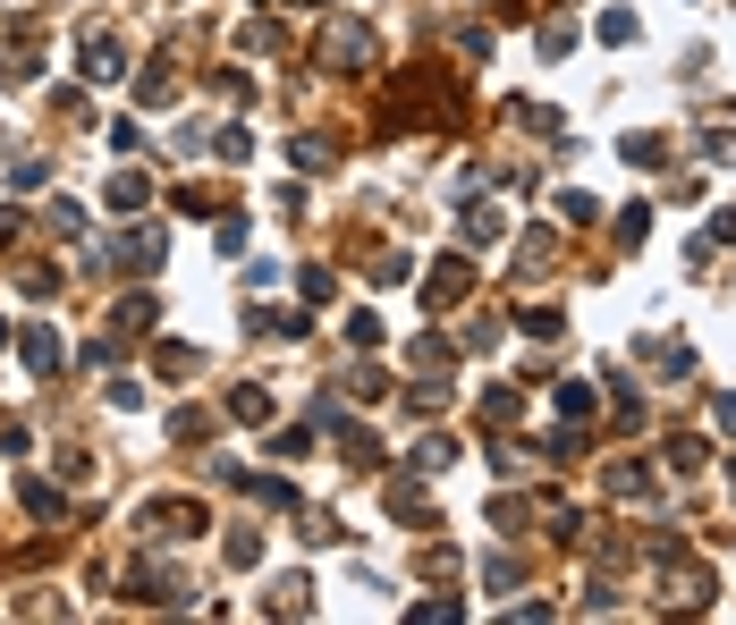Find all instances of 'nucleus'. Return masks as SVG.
<instances>
[{
    "label": "nucleus",
    "mask_w": 736,
    "mask_h": 625,
    "mask_svg": "<svg viewBox=\"0 0 736 625\" xmlns=\"http://www.w3.org/2000/svg\"><path fill=\"white\" fill-rule=\"evenodd\" d=\"M322 60H330V68H373V26H364V17H330Z\"/></svg>",
    "instance_id": "1"
},
{
    "label": "nucleus",
    "mask_w": 736,
    "mask_h": 625,
    "mask_svg": "<svg viewBox=\"0 0 736 625\" xmlns=\"http://www.w3.org/2000/svg\"><path fill=\"white\" fill-rule=\"evenodd\" d=\"M144 203H153V178H144V169H119V178H110V212H144Z\"/></svg>",
    "instance_id": "6"
},
{
    "label": "nucleus",
    "mask_w": 736,
    "mask_h": 625,
    "mask_svg": "<svg viewBox=\"0 0 736 625\" xmlns=\"http://www.w3.org/2000/svg\"><path fill=\"white\" fill-rule=\"evenodd\" d=\"M618 153L635 161V169H661V153H669V144H661V135H627V144H618Z\"/></svg>",
    "instance_id": "14"
},
{
    "label": "nucleus",
    "mask_w": 736,
    "mask_h": 625,
    "mask_svg": "<svg viewBox=\"0 0 736 625\" xmlns=\"http://www.w3.org/2000/svg\"><path fill=\"white\" fill-rule=\"evenodd\" d=\"M466 237H475V246H491V237H500V212H491V203H466Z\"/></svg>",
    "instance_id": "17"
},
{
    "label": "nucleus",
    "mask_w": 736,
    "mask_h": 625,
    "mask_svg": "<svg viewBox=\"0 0 736 625\" xmlns=\"http://www.w3.org/2000/svg\"><path fill=\"white\" fill-rule=\"evenodd\" d=\"M119 262H128L136 280H153L161 271V228H128V237H119Z\"/></svg>",
    "instance_id": "4"
},
{
    "label": "nucleus",
    "mask_w": 736,
    "mask_h": 625,
    "mask_svg": "<svg viewBox=\"0 0 736 625\" xmlns=\"http://www.w3.org/2000/svg\"><path fill=\"white\" fill-rule=\"evenodd\" d=\"M720 432H736V389H728V398H720Z\"/></svg>",
    "instance_id": "29"
},
{
    "label": "nucleus",
    "mask_w": 736,
    "mask_h": 625,
    "mask_svg": "<svg viewBox=\"0 0 736 625\" xmlns=\"http://www.w3.org/2000/svg\"><path fill=\"white\" fill-rule=\"evenodd\" d=\"M221 558H229V566H255V558H262V532H229Z\"/></svg>",
    "instance_id": "16"
},
{
    "label": "nucleus",
    "mask_w": 736,
    "mask_h": 625,
    "mask_svg": "<svg viewBox=\"0 0 736 625\" xmlns=\"http://www.w3.org/2000/svg\"><path fill=\"white\" fill-rule=\"evenodd\" d=\"M348 346H382V312H348Z\"/></svg>",
    "instance_id": "22"
},
{
    "label": "nucleus",
    "mask_w": 736,
    "mask_h": 625,
    "mask_svg": "<svg viewBox=\"0 0 736 625\" xmlns=\"http://www.w3.org/2000/svg\"><path fill=\"white\" fill-rule=\"evenodd\" d=\"M711 161H736V127H720V135H711Z\"/></svg>",
    "instance_id": "27"
},
{
    "label": "nucleus",
    "mask_w": 736,
    "mask_h": 625,
    "mask_svg": "<svg viewBox=\"0 0 736 625\" xmlns=\"http://www.w3.org/2000/svg\"><path fill=\"white\" fill-rule=\"evenodd\" d=\"M516 414H525V398H516V380H491V389H482V423H491V432H509Z\"/></svg>",
    "instance_id": "5"
},
{
    "label": "nucleus",
    "mask_w": 736,
    "mask_h": 625,
    "mask_svg": "<svg viewBox=\"0 0 736 625\" xmlns=\"http://www.w3.org/2000/svg\"><path fill=\"white\" fill-rule=\"evenodd\" d=\"M534 51H542V60H568V26H559V17H550V26L534 34Z\"/></svg>",
    "instance_id": "23"
},
{
    "label": "nucleus",
    "mask_w": 736,
    "mask_h": 625,
    "mask_svg": "<svg viewBox=\"0 0 736 625\" xmlns=\"http://www.w3.org/2000/svg\"><path fill=\"white\" fill-rule=\"evenodd\" d=\"M348 398H355V406H382L389 389H382V373H373V364H364V373H348Z\"/></svg>",
    "instance_id": "15"
},
{
    "label": "nucleus",
    "mask_w": 736,
    "mask_h": 625,
    "mask_svg": "<svg viewBox=\"0 0 736 625\" xmlns=\"http://www.w3.org/2000/svg\"><path fill=\"white\" fill-rule=\"evenodd\" d=\"M229 414H237V423H271V398H262V389H237V398H229Z\"/></svg>",
    "instance_id": "19"
},
{
    "label": "nucleus",
    "mask_w": 736,
    "mask_h": 625,
    "mask_svg": "<svg viewBox=\"0 0 736 625\" xmlns=\"http://www.w3.org/2000/svg\"><path fill=\"white\" fill-rule=\"evenodd\" d=\"M669 592L686 600V609H711V575H703V566H686V575H669Z\"/></svg>",
    "instance_id": "11"
},
{
    "label": "nucleus",
    "mask_w": 736,
    "mask_h": 625,
    "mask_svg": "<svg viewBox=\"0 0 736 625\" xmlns=\"http://www.w3.org/2000/svg\"><path fill=\"white\" fill-rule=\"evenodd\" d=\"M26 364L51 373V364H60V330H26Z\"/></svg>",
    "instance_id": "12"
},
{
    "label": "nucleus",
    "mask_w": 736,
    "mask_h": 625,
    "mask_svg": "<svg viewBox=\"0 0 736 625\" xmlns=\"http://www.w3.org/2000/svg\"><path fill=\"white\" fill-rule=\"evenodd\" d=\"M448 457H457V448H448V439H423V448H416V473H441Z\"/></svg>",
    "instance_id": "25"
},
{
    "label": "nucleus",
    "mask_w": 736,
    "mask_h": 625,
    "mask_svg": "<svg viewBox=\"0 0 736 625\" xmlns=\"http://www.w3.org/2000/svg\"><path fill=\"white\" fill-rule=\"evenodd\" d=\"M601 43H635V17H627V9H601Z\"/></svg>",
    "instance_id": "24"
},
{
    "label": "nucleus",
    "mask_w": 736,
    "mask_h": 625,
    "mask_svg": "<svg viewBox=\"0 0 736 625\" xmlns=\"http://www.w3.org/2000/svg\"><path fill=\"white\" fill-rule=\"evenodd\" d=\"M153 364H161V380H195V373H203V355H195V346H161Z\"/></svg>",
    "instance_id": "9"
},
{
    "label": "nucleus",
    "mask_w": 736,
    "mask_h": 625,
    "mask_svg": "<svg viewBox=\"0 0 736 625\" xmlns=\"http://www.w3.org/2000/svg\"><path fill=\"white\" fill-rule=\"evenodd\" d=\"M669 465H677V473H694V465H703V439L677 432V439H669Z\"/></svg>",
    "instance_id": "21"
},
{
    "label": "nucleus",
    "mask_w": 736,
    "mask_h": 625,
    "mask_svg": "<svg viewBox=\"0 0 736 625\" xmlns=\"http://www.w3.org/2000/svg\"><path fill=\"white\" fill-rule=\"evenodd\" d=\"M314 9H322V0H314Z\"/></svg>",
    "instance_id": "30"
},
{
    "label": "nucleus",
    "mask_w": 736,
    "mask_h": 625,
    "mask_svg": "<svg viewBox=\"0 0 736 625\" xmlns=\"http://www.w3.org/2000/svg\"><path fill=\"white\" fill-rule=\"evenodd\" d=\"M711 237H720V246H736V203H728L720 220H711Z\"/></svg>",
    "instance_id": "28"
},
{
    "label": "nucleus",
    "mask_w": 736,
    "mask_h": 625,
    "mask_svg": "<svg viewBox=\"0 0 736 625\" xmlns=\"http://www.w3.org/2000/svg\"><path fill=\"white\" fill-rule=\"evenodd\" d=\"M144 532H153V541H178V532H203V507H187V499H161V507H144Z\"/></svg>",
    "instance_id": "2"
},
{
    "label": "nucleus",
    "mask_w": 736,
    "mask_h": 625,
    "mask_svg": "<svg viewBox=\"0 0 736 625\" xmlns=\"http://www.w3.org/2000/svg\"><path fill=\"white\" fill-rule=\"evenodd\" d=\"M136 94H144V102H170V94H178V68H170V60H153L144 76H136Z\"/></svg>",
    "instance_id": "10"
},
{
    "label": "nucleus",
    "mask_w": 736,
    "mask_h": 625,
    "mask_svg": "<svg viewBox=\"0 0 736 625\" xmlns=\"http://www.w3.org/2000/svg\"><path fill=\"white\" fill-rule=\"evenodd\" d=\"M119 43H110V34H85V76H94V85H110V76H119Z\"/></svg>",
    "instance_id": "7"
},
{
    "label": "nucleus",
    "mask_w": 736,
    "mask_h": 625,
    "mask_svg": "<svg viewBox=\"0 0 736 625\" xmlns=\"http://www.w3.org/2000/svg\"><path fill=\"white\" fill-rule=\"evenodd\" d=\"M416 625H457V600H423V609H407Z\"/></svg>",
    "instance_id": "26"
},
{
    "label": "nucleus",
    "mask_w": 736,
    "mask_h": 625,
    "mask_svg": "<svg viewBox=\"0 0 736 625\" xmlns=\"http://www.w3.org/2000/svg\"><path fill=\"white\" fill-rule=\"evenodd\" d=\"M643 228H652V212H643V203H627V212H618V246L635 253V246H643Z\"/></svg>",
    "instance_id": "20"
},
{
    "label": "nucleus",
    "mask_w": 736,
    "mask_h": 625,
    "mask_svg": "<svg viewBox=\"0 0 736 625\" xmlns=\"http://www.w3.org/2000/svg\"><path fill=\"white\" fill-rule=\"evenodd\" d=\"M643 491H652L643 465H609V499H643Z\"/></svg>",
    "instance_id": "13"
},
{
    "label": "nucleus",
    "mask_w": 736,
    "mask_h": 625,
    "mask_svg": "<svg viewBox=\"0 0 736 625\" xmlns=\"http://www.w3.org/2000/svg\"><path fill=\"white\" fill-rule=\"evenodd\" d=\"M516 330H525V339H559V330H568V312H559V305H525Z\"/></svg>",
    "instance_id": "8"
},
{
    "label": "nucleus",
    "mask_w": 736,
    "mask_h": 625,
    "mask_svg": "<svg viewBox=\"0 0 736 625\" xmlns=\"http://www.w3.org/2000/svg\"><path fill=\"white\" fill-rule=\"evenodd\" d=\"M466 280H475V262H466V253H448L441 271L423 280V305H432V312H441V305H457V296H466Z\"/></svg>",
    "instance_id": "3"
},
{
    "label": "nucleus",
    "mask_w": 736,
    "mask_h": 625,
    "mask_svg": "<svg viewBox=\"0 0 736 625\" xmlns=\"http://www.w3.org/2000/svg\"><path fill=\"white\" fill-rule=\"evenodd\" d=\"M559 414H568V423H584V414H593V389H584V380H559Z\"/></svg>",
    "instance_id": "18"
}]
</instances>
